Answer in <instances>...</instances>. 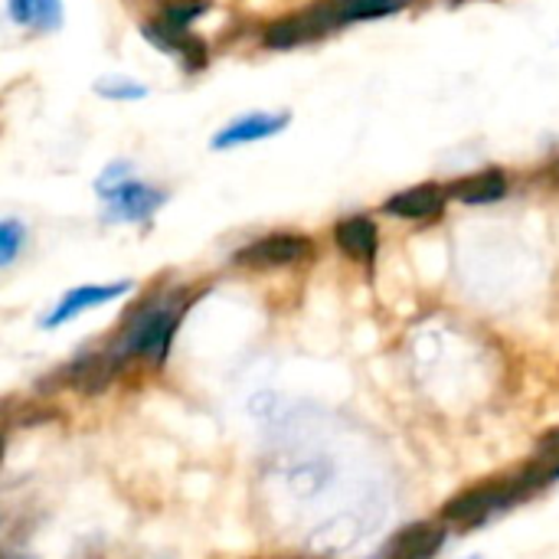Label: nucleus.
<instances>
[{
	"label": "nucleus",
	"instance_id": "11",
	"mask_svg": "<svg viewBox=\"0 0 559 559\" xmlns=\"http://www.w3.org/2000/svg\"><path fill=\"white\" fill-rule=\"evenodd\" d=\"M445 203H449V187L429 180V183H416L409 190L393 193L383 203V210L390 216H400V219H432L445 210Z\"/></svg>",
	"mask_w": 559,
	"mask_h": 559
},
{
	"label": "nucleus",
	"instance_id": "12",
	"mask_svg": "<svg viewBox=\"0 0 559 559\" xmlns=\"http://www.w3.org/2000/svg\"><path fill=\"white\" fill-rule=\"evenodd\" d=\"M334 242L337 249L360 262V265H373L377 262V252H380V229L370 216L357 213V216H344L337 226H334Z\"/></svg>",
	"mask_w": 559,
	"mask_h": 559
},
{
	"label": "nucleus",
	"instance_id": "16",
	"mask_svg": "<svg viewBox=\"0 0 559 559\" xmlns=\"http://www.w3.org/2000/svg\"><path fill=\"white\" fill-rule=\"evenodd\" d=\"M95 92L108 102H138L147 95V88L134 79H124V75H105L102 82H95Z\"/></svg>",
	"mask_w": 559,
	"mask_h": 559
},
{
	"label": "nucleus",
	"instance_id": "4",
	"mask_svg": "<svg viewBox=\"0 0 559 559\" xmlns=\"http://www.w3.org/2000/svg\"><path fill=\"white\" fill-rule=\"evenodd\" d=\"M344 23H341L334 3L318 0V3H311V7H305L298 13H288V16L269 23L265 33H262V43L269 49H295V46H308L314 39H324L328 33H334Z\"/></svg>",
	"mask_w": 559,
	"mask_h": 559
},
{
	"label": "nucleus",
	"instance_id": "15",
	"mask_svg": "<svg viewBox=\"0 0 559 559\" xmlns=\"http://www.w3.org/2000/svg\"><path fill=\"white\" fill-rule=\"evenodd\" d=\"M341 23H360V20H380V16H390V13H400L406 10L409 3L416 0H331Z\"/></svg>",
	"mask_w": 559,
	"mask_h": 559
},
{
	"label": "nucleus",
	"instance_id": "7",
	"mask_svg": "<svg viewBox=\"0 0 559 559\" xmlns=\"http://www.w3.org/2000/svg\"><path fill=\"white\" fill-rule=\"evenodd\" d=\"M449 540V527L442 521H413L386 537L373 559H436Z\"/></svg>",
	"mask_w": 559,
	"mask_h": 559
},
{
	"label": "nucleus",
	"instance_id": "22",
	"mask_svg": "<svg viewBox=\"0 0 559 559\" xmlns=\"http://www.w3.org/2000/svg\"><path fill=\"white\" fill-rule=\"evenodd\" d=\"M7 559H23V557H7Z\"/></svg>",
	"mask_w": 559,
	"mask_h": 559
},
{
	"label": "nucleus",
	"instance_id": "20",
	"mask_svg": "<svg viewBox=\"0 0 559 559\" xmlns=\"http://www.w3.org/2000/svg\"><path fill=\"white\" fill-rule=\"evenodd\" d=\"M7 13L16 26H33V0H7Z\"/></svg>",
	"mask_w": 559,
	"mask_h": 559
},
{
	"label": "nucleus",
	"instance_id": "6",
	"mask_svg": "<svg viewBox=\"0 0 559 559\" xmlns=\"http://www.w3.org/2000/svg\"><path fill=\"white\" fill-rule=\"evenodd\" d=\"M118 377H121L118 367L111 364V357L102 347V350H88V354H79L69 364H62L52 377H46L43 390H72L79 396H98Z\"/></svg>",
	"mask_w": 559,
	"mask_h": 559
},
{
	"label": "nucleus",
	"instance_id": "17",
	"mask_svg": "<svg viewBox=\"0 0 559 559\" xmlns=\"http://www.w3.org/2000/svg\"><path fill=\"white\" fill-rule=\"evenodd\" d=\"M210 10V0H164L160 16L177 23V26H190L193 20H200Z\"/></svg>",
	"mask_w": 559,
	"mask_h": 559
},
{
	"label": "nucleus",
	"instance_id": "13",
	"mask_svg": "<svg viewBox=\"0 0 559 559\" xmlns=\"http://www.w3.org/2000/svg\"><path fill=\"white\" fill-rule=\"evenodd\" d=\"M504 193H508V174L498 170V167L468 174V177H462V180H455V183L449 187V197L459 200V203H468V206L498 203Z\"/></svg>",
	"mask_w": 559,
	"mask_h": 559
},
{
	"label": "nucleus",
	"instance_id": "18",
	"mask_svg": "<svg viewBox=\"0 0 559 559\" xmlns=\"http://www.w3.org/2000/svg\"><path fill=\"white\" fill-rule=\"evenodd\" d=\"M26 242V229L20 219H0V265H10Z\"/></svg>",
	"mask_w": 559,
	"mask_h": 559
},
{
	"label": "nucleus",
	"instance_id": "5",
	"mask_svg": "<svg viewBox=\"0 0 559 559\" xmlns=\"http://www.w3.org/2000/svg\"><path fill=\"white\" fill-rule=\"evenodd\" d=\"M314 259V239L305 233H269L259 236L252 242H246L233 262L239 269H252V272H269V269H292L301 262Z\"/></svg>",
	"mask_w": 559,
	"mask_h": 559
},
{
	"label": "nucleus",
	"instance_id": "2",
	"mask_svg": "<svg viewBox=\"0 0 559 559\" xmlns=\"http://www.w3.org/2000/svg\"><path fill=\"white\" fill-rule=\"evenodd\" d=\"M537 491H540V485L534 481L527 465H521L514 472H501V475L481 478V481L462 488L459 495H452L442 504L439 521L445 527H455V531H478V527L491 524L495 518L521 508Z\"/></svg>",
	"mask_w": 559,
	"mask_h": 559
},
{
	"label": "nucleus",
	"instance_id": "9",
	"mask_svg": "<svg viewBox=\"0 0 559 559\" xmlns=\"http://www.w3.org/2000/svg\"><path fill=\"white\" fill-rule=\"evenodd\" d=\"M141 33H144V39L154 43L157 49L177 56L190 72H197V69L206 66V43H203L200 36H193L190 26H177V23L164 20V16H154V20H147V23L141 26Z\"/></svg>",
	"mask_w": 559,
	"mask_h": 559
},
{
	"label": "nucleus",
	"instance_id": "23",
	"mask_svg": "<svg viewBox=\"0 0 559 559\" xmlns=\"http://www.w3.org/2000/svg\"><path fill=\"white\" fill-rule=\"evenodd\" d=\"M468 559H478V557H468Z\"/></svg>",
	"mask_w": 559,
	"mask_h": 559
},
{
	"label": "nucleus",
	"instance_id": "1",
	"mask_svg": "<svg viewBox=\"0 0 559 559\" xmlns=\"http://www.w3.org/2000/svg\"><path fill=\"white\" fill-rule=\"evenodd\" d=\"M187 308H190L187 292H160L134 305L124 314L121 328L115 331V337L105 344V354L111 357L118 373H124L134 364L160 370L170 357V347H174V337Z\"/></svg>",
	"mask_w": 559,
	"mask_h": 559
},
{
	"label": "nucleus",
	"instance_id": "21",
	"mask_svg": "<svg viewBox=\"0 0 559 559\" xmlns=\"http://www.w3.org/2000/svg\"><path fill=\"white\" fill-rule=\"evenodd\" d=\"M0 455H3V432H0Z\"/></svg>",
	"mask_w": 559,
	"mask_h": 559
},
{
	"label": "nucleus",
	"instance_id": "3",
	"mask_svg": "<svg viewBox=\"0 0 559 559\" xmlns=\"http://www.w3.org/2000/svg\"><path fill=\"white\" fill-rule=\"evenodd\" d=\"M95 193L108 206L105 210L108 223H144L167 203V190L131 177V164H124V160L111 164L95 180Z\"/></svg>",
	"mask_w": 559,
	"mask_h": 559
},
{
	"label": "nucleus",
	"instance_id": "10",
	"mask_svg": "<svg viewBox=\"0 0 559 559\" xmlns=\"http://www.w3.org/2000/svg\"><path fill=\"white\" fill-rule=\"evenodd\" d=\"M288 121H292L288 111H252L246 118H236L223 131H216L213 147L216 151H229V147H239V144H252V141L275 138L278 131L288 128Z\"/></svg>",
	"mask_w": 559,
	"mask_h": 559
},
{
	"label": "nucleus",
	"instance_id": "14",
	"mask_svg": "<svg viewBox=\"0 0 559 559\" xmlns=\"http://www.w3.org/2000/svg\"><path fill=\"white\" fill-rule=\"evenodd\" d=\"M524 465L534 475V481L540 485V491L550 488L554 481H559V426L557 429H547L537 439V449H534V455Z\"/></svg>",
	"mask_w": 559,
	"mask_h": 559
},
{
	"label": "nucleus",
	"instance_id": "19",
	"mask_svg": "<svg viewBox=\"0 0 559 559\" xmlns=\"http://www.w3.org/2000/svg\"><path fill=\"white\" fill-rule=\"evenodd\" d=\"M62 23V0H33V29L49 33Z\"/></svg>",
	"mask_w": 559,
	"mask_h": 559
},
{
	"label": "nucleus",
	"instance_id": "24",
	"mask_svg": "<svg viewBox=\"0 0 559 559\" xmlns=\"http://www.w3.org/2000/svg\"><path fill=\"white\" fill-rule=\"evenodd\" d=\"M455 3H462V0H455Z\"/></svg>",
	"mask_w": 559,
	"mask_h": 559
},
{
	"label": "nucleus",
	"instance_id": "8",
	"mask_svg": "<svg viewBox=\"0 0 559 559\" xmlns=\"http://www.w3.org/2000/svg\"><path fill=\"white\" fill-rule=\"evenodd\" d=\"M131 292V282H105V285H79V288H69L56 308L39 321V328L52 331V328H62L69 321H75L79 314L92 311V308H102L108 301H118Z\"/></svg>",
	"mask_w": 559,
	"mask_h": 559
}]
</instances>
